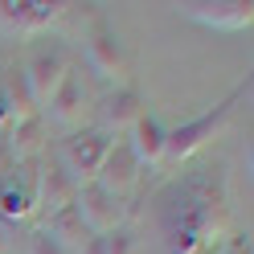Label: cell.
I'll return each mask as SVG.
<instances>
[{
    "label": "cell",
    "mask_w": 254,
    "mask_h": 254,
    "mask_svg": "<svg viewBox=\"0 0 254 254\" xmlns=\"http://www.w3.org/2000/svg\"><path fill=\"white\" fill-rule=\"evenodd\" d=\"M4 246H8V238H4V226H0V254H4Z\"/></svg>",
    "instance_id": "44dd1931"
},
{
    "label": "cell",
    "mask_w": 254,
    "mask_h": 254,
    "mask_svg": "<svg viewBox=\"0 0 254 254\" xmlns=\"http://www.w3.org/2000/svg\"><path fill=\"white\" fill-rule=\"evenodd\" d=\"M111 144H115V139H111L107 131H99V127H78V131H70L66 139H62L58 168L66 172L74 185H90L94 177H99V168L107 160Z\"/></svg>",
    "instance_id": "277c9868"
},
{
    "label": "cell",
    "mask_w": 254,
    "mask_h": 254,
    "mask_svg": "<svg viewBox=\"0 0 254 254\" xmlns=\"http://www.w3.org/2000/svg\"><path fill=\"white\" fill-rule=\"evenodd\" d=\"M45 238H50V242H58L62 250L66 254H82L86 246H90V230H86V221L78 217V209L70 205V209H62V213H54L50 221H45V226H37Z\"/></svg>",
    "instance_id": "9a60e30c"
},
{
    "label": "cell",
    "mask_w": 254,
    "mask_h": 254,
    "mask_svg": "<svg viewBox=\"0 0 254 254\" xmlns=\"http://www.w3.org/2000/svg\"><path fill=\"white\" fill-rule=\"evenodd\" d=\"M139 177H144V164L135 160V152L127 148V139H115V144H111V152H107V160H103V168H99V177H94V185L107 189L111 197L127 201V197L135 193Z\"/></svg>",
    "instance_id": "8fae6325"
},
{
    "label": "cell",
    "mask_w": 254,
    "mask_h": 254,
    "mask_svg": "<svg viewBox=\"0 0 254 254\" xmlns=\"http://www.w3.org/2000/svg\"><path fill=\"white\" fill-rule=\"evenodd\" d=\"M74 70V54H70V45H62V41H41L29 50V58L21 62V74H25V82H29V94H33V103L45 107L54 99V90L66 82V74Z\"/></svg>",
    "instance_id": "3957f363"
},
{
    "label": "cell",
    "mask_w": 254,
    "mask_h": 254,
    "mask_svg": "<svg viewBox=\"0 0 254 254\" xmlns=\"http://www.w3.org/2000/svg\"><path fill=\"white\" fill-rule=\"evenodd\" d=\"M152 217L160 230L164 254H226L242 238L234 230L226 164L197 168L168 181L152 201Z\"/></svg>",
    "instance_id": "6da1fadb"
},
{
    "label": "cell",
    "mask_w": 254,
    "mask_h": 254,
    "mask_svg": "<svg viewBox=\"0 0 254 254\" xmlns=\"http://www.w3.org/2000/svg\"><path fill=\"white\" fill-rule=\"evenodd\" d=\"M177 17L205 25V29H221V33H242L254 25V4L250 0H181Z\"/></svg>",
    "instance_id": "8992f818"
},
{
    "label": "cell",
    "mask_w": 254,
    "mask_h": 254,
    "mask_svg": "<svg viewBox=\"0 0 254 254\" xmlns=\"http://www.w3.org/2000/svg\"><path fill=\"white\" fill-rule=\"evenodd\" d=\"M37 164H12L0 177V217L4 221H33L37 213Z\"/></svg>",
    "instance_id": "9c48e42d"
},
{
    "label": "cell",
    "mask_w": 254,
    "mask_h": 254,
    "mask_svg": "<svg viewBox=\"0 0 254 254\" xmlns=\"http://www.w3.org/2000/svg\"><path fill=\"white\" fill-rule=\"evenodd\" d=\"M70 8L78 4H66V0H0V25L17 37H37L58 21H66Z\"/></svg>",
    "instance_id": "5b68a950"
},
{
    "label": "cell",
    "mask_w": 254,
    "mask_h": 254,
    "mask_svg": "<svg viewBox=\"0 0 254 254\" xmlns=\"http://www.w3.org/2000/svg\"><path fill=\"white\" fill-rule=\"evenodd\" d=\"M164 135H168V127L156 119V115L144 111V115L131 123V131H127V148L135 152V160L144 164V168H152V164L164 160Z\"/></svg>",
    "instance_id": "5bb4252c"
},
{
    "label": "cell",
    "mask_w": 254,
    "mask_h": 254,
    "mask_svg": "<svg viewBox=\"0 0 254 254\" xmlns=\"http://www.w3.org/2000/svg\"><path fill=\"white\" fill-rule=\"evenodd\" d=\"M90 86H86V78H82V70H70L66 74V82H62L58 90H54V99L41 107V119L45 123H54L58 131H78L82 127V119H86V111H90Z\"/></svg>",
    "instance_id": "52a82bcc"
},
{
    "label": "cell",
    "mask_w": 254,
    "mask_h": 254,
    "mask_svg": "<svg viewBox=\"0 0 254 254\" xmlns=\"http://www.w3.org/2000/svg\"><path fill=\"white\" fill-rule=\"evenodd\" d=\"M74 209H78V217L86 221L90 234H111V230H119L123 217H127V205H123L119 197H111L107 189H99L94 181H90V185H78Z\"/></svg>",
    "instance_id": "30bf717a"
},
{
    "label": "cell",
    "mask_w": 254,
    "mask_h": 254,
    "mask_svg": "<svg viewBox=\"0 0 254 254\" xmlns=\"http://www.w3.org/2000/svg\"><path fill=\"white\" fill-rule=\"evenodd\" d=\"M25 254H66L58 242H50L41 230H33V238H29V246H25Z\"/></svg>",
    "instance_id": "d6986e66"
},
{
    "label": "cell",
    "mask_w": 254,
    "mask_h": 254,
    "mask_svg": "<svg viewBox=\"0 0 254 254\" xmlns=\"http://www.w3.org/2000/svg\"><path fill=\"white\" fill-rule=\"evenodd\" d=\"M82 254H139V246H135V234L127 226H119L111 234H94Z\"/></svg>",
    "instance_id": "ac0fdd59"
},
{
    "label": "cell",
    "mask_w": 254,
    "mask_h": 254,
    "mask_svg": "<svg viewBox=\"0 0 254 254\" xmlns=\"http://www.w3.org/2000/svg\"><path fill=\"white\" fill-rule=\"evenodd\" d=\"M94 115H99V131H107L115 139L119 131H131V123L144 115V99H139V90L127 82V86H111L99 103H94Z\"/></svg>",
    "instance_id": "7c38bea8"
},
{
    "label": "cell",
    "mask_w": 254,
    "mask_h": 254,
    "mask_svg": "<svg viewBox=\"0 0 254 254\" xmlns=\"http://www.w3.org/2000/svg\"><path fill=\"white\" fill-rule=\"evenodd\" d=\"M246 94V86H238L230 99H221L217 107H209V111H201L197 119H189V123H181V127H172V131L164 135V160H172V164H185V160H193V156L201 152V148H209L213 139L230 127V119H234V107H238V99Z\"/></svg>",
    "instance_id": "7a4b0ae2"
},
{
    "label": "cell",
    "mask_w": 254,
    "mask_h": 254,
    "mask_svg": "<svg viewBox=\"0 0 254 254\" xmlns=\"http://www.w3.org/2000/svg\"><path fill=\"white\" fill-rule=\"evenodd\" d=\"M86 70L94 78H103V82H111V86H127V78H131V54L119 41V33L94 29L86 37Z\"/></svg>",
    "instance_id": "ba28073f"
},
{
    "label": "cell",
    "mask_w": 254,
    "mask_h": 254,
    "mask_svg": "<svg viewBox=\"0 0 254 254\" xmlns=\"http://www.w3.org/2000/svg\"><path fill=\"white\" fill-rule=\"evenodd\" d=\"M74 193H78V185L62 172L58 164H37V213H33V221L37 226H45L54 213H62V209H70L74 205Z\"/></svg>",
    "instance_id": "4fadbf2b"
},
{
    "label": "cell",
    "mask_w": 254,
    "mask_h": 254,
    "mask_svg": "<svg viewBox=\"0 0 254 254\" xmlns=\"http://www.w3.org/2000/svg\"><path fill=\"white\" fill-rule=\"evenodd\" d=\"M8 168H12V156H8V144H4V139H0V177H4Z\"/></svg>",
    "instance_id": "ffe728a7"
},
{
    "label": "cell",
    "mask_w": 254,
    "mask_h": 254,
    "mask_svg": "<svg viewBox=\"0 0 254 254\" xmlns=\"http://www.w3.org/2000/svg\"><path fill=\"white\" fill-rule=\"evenodd\" d=\"M4 94H8V103H12V115H17V123L21 119H29V115H41V107L33 103V94H29V82H25V74H21V66H12L4 78Z\"/></svg>",
    "instance_id": "e0dca14e"
},
{
    "label": "cell",
    "mask_w": 254,
    "mask_h": 254,
    "mask_svg": "<svg viewBox=\"0 0 254 254\" xmlns=\"http://www.w3.org/2000/svg\"><path fill=\"white\" fill-rule=\"evenodd\" d=\"M4 144H8L12 164H33V160H41V152H45V119H41V115H29V119H21V123H12V131L4 135Z\"/></svg>",
    "instance_id": "2e32d148"
}]
</instances>
